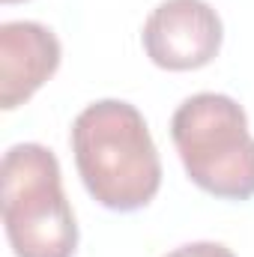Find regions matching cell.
<instances>
[{"mask_svg": "<svg viewBox=\"0 0 254 257\" xmlns=\"http://www.w3.org/2000/svg\"><path fill=\"white\" fill-rule=\"evenodd\" d=\"M3 3H21V0H3Z\"/></svg>", "mask_w": 254, "mask_h": 257, "instance_id": "7", "label": "cell"}, {"mask_svg": "<svg viewBox=\"0 0 254 257\" xmlns=\"http://www.w3.org/2000/svg\"><path fill=\"white\" fill-rule=\"evenodd\" d=\"M60 39L45 24H0V108L12 111L24 105L60 69Z\"/></svg>", "mask_w": 254, "mask_h": 257, "instance_id": "5", "label": "cell"}, {"mask_svg": "<svg viewBox=\"0 0 254 257\" xmlns=\"http://www.w3.org/2000/svg\"><path fill=\"white\" fill-rule=\"evenodd\" d=\"M171 138L189 180L212 197H254V135L245 108L224 93H194L171 117Z\"/></svg>", "mask_w": 254, "mask_h": 257, "instance_id": "3", "label": "cell"}, {"mask_svg": "<svg viewBox=\"0 0 254 257\" xmlns=\"http://www.w3.org/2000/svg\"><path fill=\"white\" fill-rule=\"evenodd\" d=\"M0 212L15 257H72L78 224L60 162L42 144H15L0 165Z\"/></svg>", "mask_w": 254, "mask_h": 257, "instance_id": "2", "label": "cell"}, {"mask_svg": "<svg viewBox=\"0 0 254 257\" xmlns=\"http://www.w3.org/2000/svg\"><path fill=\"white\" fill-rule=\"evenodd\" d=\"M141 39L159 69L191 72L218 57L224 27L206 0H162L147 15Z\"/></svg>", "mask_w": 254, "mask_h": 257, "instance_id": "4", "label": "cell"}, {"mask_svg": "<svg viewBox=\"0 0 254 257\" xmlns=\"http://www.w3.org/2000/svg\"><path fill=\"white\" fill-rule=\"evenodd\" d=\"M72 153L84 189L114 212L150 206L162 189V159L144 114L123 99H99L72 123Z\"/></svg>", "mask_w": 254, "mask_h": 257, "instance_id": "1", "label": "cell"}, {"mask_svg": "<svg viewBox=\"0 0 254 257\" xmlns=\"http://www.w3.org/2000/svg\"><path fill=\"white\" fill-rule=\"evenodd\" d=\"M165 257H236V254H233L224 242H209V239H203V242H186V245L168 251Z\"/></svg>", "mask_w": 254, "mask_h": 257, "instance_id": "6", "label": "cell"}]
</instances>
